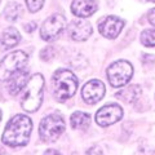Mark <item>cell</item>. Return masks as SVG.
Instances as JSON below:
<instances>
[{"label":"cell","mask_w":155,"mask_h":155,"mask_svg":"<svg viewBox=\"0 0 155 155\" xmlns=\"http://www.w3.org/2000/svg\"><path fill=\"white\" fill-rule=\"evenodd\" d=\"M32 130L31 119L26 115L18 114L9 120L3 133L2 141L12 147L25 146L30 140V134Z\"/></svg>","instance_id":"cell-1"},{"label":"cell","mask_w":155,"mask_h":155,"mask_svg":"<svg viewBox=\"0 0 155 155\" xmlns=\"http://www.w3.org/2000/svg\"><path fill=\"white\" fill-rule=\"evenodd\" d=\"M53 93L57 101L65 102L75 94L78 88V79L74 72L69 70H57L52 78Z\"/></svg>","instance_id":"cell-2"},{"label":"cell","mask_w":155,"mask_h":155,"mask_svg":"<svg viewBox=\"0 0 155 155\" xmlns=\"http://www.w3.org/2000/svg\"><path fill=\"white\" fill-rule=\"evenodd\" d=\"M43 88H44V78L40 74H35L28 79L21 102L23 110H26L27 113H34L40 107L43 101Z\"/></svg>","instance_id":"cell-3"},{"label":"cell","mask_w":155,"mask_h":155,"mask_svg":"<svg viewBox=\"0 0 155 155\" xmlns=\"http://www.w3.org/2000/svg\"><path fill=\"white\" fill-rule=\"evenodd\" d=\"M28 60V56L23 51H16L7 54L0 62V80H9L16 72L23 70Z\"/></svg>","instance_id":"cell-4"},{"label":"cell","mask_w":155,"mask_h":155,"mask_svg":"<svg viewBox=\"0 0 155 155\" xmlns=\"http://www.w3.org/2000/svg\"><path fill=\"white\" fill-rule=\"evenodd\" d=\"M64 130L65 120L58 114H51L45 116L39 125V134L44 142H54Z\"/></svg>","instance_id":"cell-5"},{"label":"cell","mask_w":155,"mask_h":155,"mask_svg":"<svg viewBox=\"0 0 155 155\" xmlns=\"http://www.w3.org/2000/svg\"><path fill=\"white\" fill-rule=\"evenodd\" d=\"M133 74V67L127 61H116L107 69V78L110 84L119 88L128 83Z\"/></svg>","instance_id":"cell-6"},{"label":"cell","mask_w":155,"mask_h":155,"mask_svg":"<svg viewBox=\"0 0 155 155\" xmlns=\"http://www.w3.org/2000/svg\"><path fill=\"white\" fill-rule=\"evenodd\" d=\"M66 27V19L62 14H53L49 18L45 19L43 23L41 30H40V36L43 40L51 41L54 40L62 34V31Z\"/></svg>","instance_id":"cell-7"},{"label":"cell","mask_w":155,"mask_h":155,"mask_svg":"<svg viewBox=\"0 0 155 155\" xmlns=\"http://www.w3.org/2000/svg\"><path fill=\"white\" fill-rule=\"evenodd\" d=\"M122 116H123V109L119 105L109 104L97 111L96 122L101 127H107V125H111L116 123L118 120H120Z\"/></svg>","instance_id":"cell-8"},{"label":"cell","mask_w":155,"mask_h":155,"mask_svg":"<svg viewBox=\"0 0 155 155\" xmlns=\"http://www.w3.org/2000/svg\"><path fill=\"white\" fill-rule=\"evenodd\" d=\"M105 96V85L101 80H89L85 83L83 89H81V97L87 104L94 105L101 101Z\"/></svg>","instance_id":"cell-9"},{"label":"cell","mask_w":155,"mask_h":155,"mask_svg":"<svg viewBox=\"0 0 155 155\" xmlns=\"http://www.w3.org/2000/svg\"><path fill=\"white\" fill-rule=\"evenodd\" d=\"M124 26V21L115 16H107L100 22L98 30L105 38L107 39H114L119 35Z\"/></svg>","instance_id":"cell-10"},{"label":"cell","mask_w":155,"mask_h":155,"mask_svg":"<svg viewBox=\"0 0 155 155\" xmlns=\"http://www.w3.org/2000/svg\"><path fill=\"white\" fill-rule=\"evenodd\" d=\"M92 25L88 21H72L69 26L70 36L75 41L87 40L92 34Z\"/></svg>","instance_id":"cell-11"},{"label":"cell","mask_w":155,"mask_h":155,"mask_svg":"<svg viewBox=\"0 0 155 155\" xmlns=\"http://www.w3.org/2000/svg\"><path fill=\"white\" fill-rule=\"evenodd\" d=\"M71 11L76 17H89L97 11V4L94 0H74L71 4Z\"/></svg>","instance_id":"cell-12"},{"label":"cell","mask_w":155,"mask_h":155,"mask_svg":"<svg viewBox=\"0 0 155 155\" xmlns=\"http://www.w3.org/2000/svg\"><path fill=\"white\" fill-rule=\"evenodd\" d=\"M28 81V71L27 70H21L16 72L11 79H9L8 83V91L11 94H17L19 93L23 88L26 87Z\"/></svg>","instance_id":"cell-13"},{"label":"cell","mask_w":155,"mask_h":155,"mask_svg":"<svg viewBox=\"0 0 155 155\" xmlns=\"http://www.w3.org/2000/svg\"><path fill=\"white\" fill-rule=\"evenodd\" d=\"M19 40H21V35L14 27H8L7 30H4V32L0 36V44L3 48H13L14 45H17Z\"/></svg>","instance_id":"cell-14"},{"label":"cell","mask_w":155,"mask_h":155,"mask_svg":"<svg viewBox=\"0 0 155 155\" xmlns=\"http://www.w3.org/2000/svg\"><path fill=\"white\" fill-rule=\"evenodd\" d=\"M70 123H71V127L74 129H80V130H84L89 127V123H91V116L85 113H80V111H76L71 115L70 118Z\"/></svg>","instance_id":"cell-15"},{"label":"cell","mask_w":155,"mask_h":155,"mask_svg":"<svg viewBox=\"0 0 155 155\" xmlns=\"http://www.w3.org/2000/svg\"><path fill=\"white\" fill-rule=\"evenodd\" d=\"M140 94H141V88H140L138 85H130L128 88H125L124 91L119 92V93L116 94V97L125 101V102L130 104V102H133Z\"/></svg>","instance_id":"cell-16"},{"label":"cell","mask_w":155,"mask_h":155,"mask_svg":"<svg viewBox=\"0 0 155 155\" xmlns=\"http://www.w3.org/2000/svg\"><path fill=\"white\" fill-rule=\"evenodd\" d=\"M19 13H21V7H19L17 3H9L5 8L4 16H5V18L9 22H14L18 18Z\"/></svg>","instance_id":"cell-17"},{"label":"cell","mask_w":155,"mask_h":155,"mask_svg":"<svg viewBox=\"0 0 155 155\" xmlns=\"http://www.w3.org/2000/svg\"><path fill=\"white\" fill-rule=\"evenodd\" d=\"M141 41L146 47H155V28L154 30H145L141 34Z\"/></svg>","instance_id":"cell-18"},{"label":"cell","mask_w":155,"mask_h":155,"mask_svg":"<svg viewBox=\"0 0 155 155\" xmlns=\"http://www.w3.org/2000/svg\"><path fill=\"white\" fill-rule=\"evenodd\" d=\"M25 2L27 4L28 11L32 12V13L40 11L41 7H43V4H44V0H25Z\"/></svg>","instance_id":"cell-19"},{"label":"cell","mask_w":155,"mask_h":155,"mask_svg":"<svg viewBox=\"0 0 155 155\" xmlns=\"http://www.w3.org/2000/svg\"><path fill=\"white\" fill-rule=\"evenodd\" d=\"M56 56V51H54V48H52V47H47V48H44V49L41 51V53H40V58L43 61H51L53 57Z\"/></svg>","instance_id":"cell-20"},{"label":"cell","mask_w":155,"mask_h":155,"mask_svg":"<svg viewBox=\"0 0 155 155\" xmlns=\"http://www.w3.org/2000/svg\"><path fill=\"white\" fill-rule=\"evenodd\" d=\"M85 155H104V154H102V150H101V147L93 146V147H91L88 151L85 153Z\"/></svg>","instance_id":"cell-21"},{"label":"cell","mask_w":155,"mask_h":155,"mask_svg":"<svg viewBox=\"0 0 155 155\" xmlns=\"http://www.w3.org/2000/svg\"><path fill=\"white\" fill-rule=\"evenodd\" d=\"M149 21H150V23H151V25L155 26V8L151 9V11L149 12Z\"/></svg>","instance_id":"cell-22"},{"label":"cell","mask_w":155,"mask_h":155,"mask_svg":"<svg viewBox=\"0 0 155 155\" xmlns=\"http://www.w3.org/2000/svg\"><path fill=\"white\" fill-rule=\"evenodd\" d=\"M35 27H36V23H35V22H31V23H28V25H26V26H25V28H26V30H27L28 32H31Z\"/></svg>","instance_id":"cell-23"},{"label":"cell","mask_w":155,"mask_h":155,"mask_svg":"<svg viewBox=\"0 0 155 155\" xmlns=\"http://www.w3.org/2000/svg\"><path fill=\"white\" fill-rule=\"evenodd\" d=\"M44 155H62L57 151V150H53V149H49V150H47V151L44 153Z\"/></svg>","instance_id":"cell-24"},{"label":"cell","mask_w":155,"mask_h":155,"mask_svg":"<svg viewBox=\"0 0 155 155\" xmlns=\"http://www.w3.org/2000/svg\"><path fill=\"white\" fill-rule=\"evenodd\" d=\"M0 155H4V150L2 147H0Z\"/></svg>","instance_id":"cell-25"},{"label":"cell","mask_w":155,"mask_h":155,"mask_svg":"<svg viewBox=\"0 0 155 155\" xmlns=\"http://www.w3.org/2000/svg\"><path fill=\"white\" fill-rule=\"evenodd\" d=\"M0 119H2V111H0Z\"/></svg>","instance_id":"cell-26"},{"label":"cell","mask_w":155,"mask_h":155,"mask_svg":"<svg viewBox=\"0 0 155 155\" xmlns=\"http://www.w3.org/2000/svg\"><path fill=\"white\" fill-rule=\"evenodd\" d=\"M150 2H153V3H155V0H150Z\"/></svg>","instance_id":"cell-27"}]
</instances>
